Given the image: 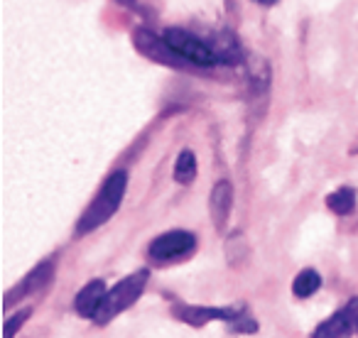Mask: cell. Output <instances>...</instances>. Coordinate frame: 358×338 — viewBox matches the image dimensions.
<instances>
[{"label": "cell", "instance_id": "obj_1", "mask_svg": "<svg viewBox=\"0 0 358 338\" xmlns=\"http://www.w3.org/2000/svg\"><path fill=\"white\" fill-rule=\"evenodd\" d=\"M125 186H128V175H125V172H113V175L106 179V184L101 186L96 199L89 204V209L84 211V216L79 219L76 233L86 235L99 228V226H103L106 221H110V216L120 209V201H123V196H125Z\"/></svg>", "mask_w": 358, "mask_h": 338}, {"label": "cell", "instance_id": "obj_2", "mask_svg": "<svg viewBox=\"0 0 358 338\" xmlns=\"http://www.w3.org/2000/svg\"><path fill=\"white\" fill-rule=\"evenodd\" d=\"M148 279H150V270H138V272L128 274L123 282L115 284V287L106 294L103 304H101L94 321L103 326V323H108L110 318L123 314L128 307H133V304L138 302L140 294L145 292V287H148Z\"/></svg>", "mask_w": 358, "mask_h": 338}, {"label": "cell", "instance_id": "obj_3", "mask_svg": "<svg viewBox=\"0 0 358 338\" xmlns=\"http://www.w3.org/2000/svg\"><path fill=\"white\" fill-rule=\"evenodd\" d=\"M162 37H164V42H167L182 59L189 61V64H196V66L219 64V59H216V54L211 52V47L206 45L204 40H199L196 35H192V32L179 30V27H169V30H164Z\"/></svg>", "mask_w": 358, "mask_h": 338}, {"label": "cell", "instance_id": "obj_4", "mask_svg": "<svg viewBox=\"0 0 358 338\" xmlns=\"http://www.w3.org/2000/svg\"><path fill=\"white\" fill-rule=\"evenodd\" d=\"M196 248V238L189 230H169L150 243V258L157 263H172V260L187 258Z\"/></svg>", "mask_w": 358, "mask_h": 338}, {"label": "cell", "instance_id": "obj_5", "mask_svg": "<svg viewBox=\"0 0 358 338\" xmlns=\"http://www.w3.org/2000/svg\"><path fill=\"white\" fill-rule=\"evenodd\" d=\"M133 45H135V50H138L140 54H145L148 59L157 61V64L172 66V69H182V66L189 64V61L182 59V57H179L177 52H174L172 47L164 42V37L152 35V32L143 30V27L133 32Z\"/></svg>", "mask_w": 358, "mask_h": 338}, {"label": "cell", "instance_id": "obj_6", "mask_svg": "<svg viewBox=\"0 0 358 338\" xmlns=\"http://www.w3.org/2000/svg\"><path fill=\"white\" fill-rule=\"evenodd\" d=\"M172 314L179 321L189 323V326H206L211 321H229L236 323L241 316L238 309H216V307H192V304H177Z\"/></svg>", "mask_w": 358, "mask_h": 338}, {"label": "cell", "instance_id": "obj_7", "mask_svg": "<svg viewBox=\"0 0 358 338\" xmlns=\"http://www.w3.org/2000/svg\"><path fill=\"white\" fill-rule=\"evenodd\" d=\"M52 277H55V263H52V260L40 263L20 284H17V287H13L10 292L6 294V309H10L13 304L20 302V299H25V297H30V294H40L42 289L52 282Z\"/></svg>", "mask_w": 358, "mask_h": 338}, {"label": "cell", "instance_id": "obj_8", "mask_svg": "<svg viewBox=\"0 0 358 338\" xmlns=\"http://www.w3.org/2000/svg\"><path fill=\"white\" fill-rule=\"evenodd\" d=\"M231 206H234V186L229 179H221L214 184L211 189V199H209V211H211V221H214L216 230L226 228V221L231 216Z\"/></svg>", "mask_w": 358, "mask_h": 338}, {"label": "cell", "instance_id": "obj_9", "mask_svg": "<svg viewBox=\"0 0 358 338\" xmlns=\"http://www.w3.org/2000/svg\"><path fill=\"white\" fill-rule=\"evenodd\" d=\"M106 294H108V292H106L103 279H94V282H89L79 294H76L74 309L84 318H96V314H99V309H101V304H103Z\"/></svg>", "mask_w": 358, "mask_h": 338}, {"label": "cell", "instance_id": "obj_10", "mask_svg": "<svg viewBox=\"0 0 358 338\" xmlns=\"http://www.w3.org/2000/svg\"><path fill=\"white\" fill-rule=\"evenodd\" d=\"M353 333V326L351 321H348L346 311H336L334 316H329L324 323H319L317 331H314L312 338H346Z\"/></svg>", "mask_w": 358, "mask_h": 338}, {"label": "cell", "instance_id": "obj_11", "mask_svg": "<svg viewBox=\"0 0 358 338\" xmlns=\"http://www.w3.org/2000/svg\"><path fill=\"white\" fill-rule=\"evenodd\" d=\"M211 47V52L216 54L219 64H236L241 59V47H238V40H236L231 32H221V35L214 37V42H206Z\"/></svg>", "mask_w": 358, "mask_h": 338}, {"label": "cell", "instance_id": "obj_12", "mask_svg": "<svg viewBox=\"0 0 358 338\" xmlns=\"http://www.w3.org/2000/svg\"><path fill=\"white\" fill-rule=\"evenodd\" d=\"M319 287H322V277H319L317 270H309V267L302 270L292 282V292H294V297H299V299L312 297Z\"/></svg>", "mask_w": 358, "mask_h": 338}, {"label": "cell", "instance_id": "obj_13", "mask_svg": "<svg viewBox=\"0 0 358 338\" xmlns=\"http://www.w3.org/2000/svg\"><path fill=\"white\" fill-rule=\"evenodd\" d=\"M327 206L338 216L351 214V211L356 209V191L348 189V186H341L338 191H334V194L327 196Z\"/></svg>", "mask_w": 358, "mask_h": 338}, {"label": "cell", "instance_id": "obj_14", "mask_svg": "<svg viewBox=\"0 0 358 338\" xmlns=\"http://www.w3.org/2000/svg\"><path fill=\"white\" fill-rule=\"evenodd\" d=\"M196 177V157L192 149H182V154L177 157V164H174V182L179 184H189Z\"/></svg>", "mask_w": 358, "mask_h": 338}, {"label": "cell", "instance_id": "obj_15", "mask_svg": "<svg viewBox=\"0 0 358 338\" xmlns=\"http://www.w3.org/2000/svg\"><path fill=\"white\" fill-rule=\"evenodd\" d=\"M30 314H32V309L25 307V309H20L17 314H13L10 318H6V338H15L17 328H20L22 323H25L27 318H30Z\"/></svg>", "mask_w": 358, "mask_h": 338}, {"label": "cell", "instance_id": "obj_16", "mask_svg": "<svg viewBox=\"0 0 358 338\" xmlns=\"http://www.w3.org/2000/svg\"><path fill=\"white\" fill-rule=\"evenodd\" d=\"M346 316H348V321H351V326H353V331L358 333V297H353L351 302L346 304Z\"/></svg>", "mask_w": 358, "mask_h": 338}, {"label": "cell", "instance_id": "obj_17", "mask_svg": "<svg viewBox=\"0 0 358 338\" xmlns=\"http://www.w3.org/2000/svg\"><path fill=\"white\" fill-rule=\"evenodd\" d=\"M258 3H263V6H273L275 0H258Z\"/></svg>", "mask_w": 358, "mask_h": 338}]
</instances>
